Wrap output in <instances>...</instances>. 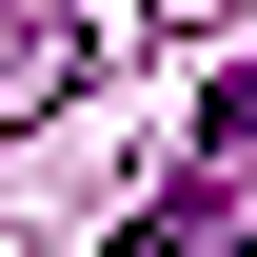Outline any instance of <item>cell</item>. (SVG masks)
Wrapping results in <instances>:
<instances>
[{
  "label": "cell",
  "instance_id": "obj_1",
  "mask_svg": "<svg viewBox=\"0 0 257 257\" xmlns=\"http://www.w3.org/2000/svg\"><path fill=\"white\" fill-rule=\"evenodd\" d=\"M60 79H79V20H0V139H20Z\"/></svg>",
  "mask_w": 257,
  "mask_h": 257
}]
</instances>
